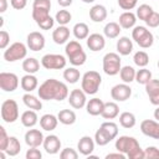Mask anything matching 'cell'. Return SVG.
<instances>
[{
  "instance_id": "6da1fadb",
  "label": "cell",
  "mask_w": 159,
  "mask_h": 159,
  "mask_svg": "<svg viewBox=\"0 0 159 159\" xmlns=\"http://www.w3.org/2000/svg\"><path fill=\"white\" fill-rule=\"evenodd\" d=\"M37 93L40 99L43 101H63L68 97V88L63 82L55 78H48L39 87Z\"/></svg>"
},
{
  "instance_id": "7a4b0ae2",
  "label": "cell",
  "mask_w": 159,
  "mask_h": 159,
  "mask_svg": "<svg viewBox=\"0 0 159 159\" xmlns=\"http://www.w3.org/2000/svg\"><path fill=\"white\" fill-rule=\"evenodd\" d=\"M116 149L127 154L129 159H144V150L140 148L138 140L129 135H122L116 140Z\"/></svg>"
},
{
  "instance_id": "3957f363",
  "label": "cell",
  "mask_w": 159,
  "mask_h": 159,
  "mask_svg": "<svg viewBox=\"0 0 159 159\" xmlns=\"http://www.w3.org/2000/svg\"><path fill=\"white\" fill-rule=\"evenodd\" d=\"M118 134V125L114 122H103L94 133V142L98 145H107L111 140H113Z\"/></svg>"
},
{
  "instance_id": "277c9868",
  "label": "cell",
  "mask_w": 159,
  "mask_h": 159,
  "mask_svg": "<svg viewBox=\"0 0 159 159\" xmlns=\"http://www.w3.org/2000/svg\"><path fill=\"white\" fill-rule=\"evenodd\" d=\"M65 52L70 60V63H72L73 66H82L87 60V55L83 51V47L81 46L80 42H77L75 40L70 41L66 45Z\"/></svg>"
},
{
  "instance_id": "5b68a950",
  "label": "cell",
  "mask_w": 159,
  "mask_h": 159,
  "mask_svg": "<svg viewBox=\"0 0 159 159\" xmlns=\"http://www.w3.org/2000/svg\"><path fill=\"white\" fill-rule=\"evenodd\" d=\"M102 83V77L97 71H87L82 76L81 87L86 94H94L98 92Z\"/></svg>"
},
{
  "instance_id": "8992f818",
  "label": "cell",
  "mask_w": 159,
  "mask_h": 159,
  "mask_svg": "<svg viewBox=\"0 0 159 159\" xmlns=\"http://www.w3.org/2000/svg\"><path fill=\"white\" fill-rule=\"evenodd\" d=\"M120 66V57L116 52H108L103 57V71L108 76H116L119 73Z\"/></svg>"
},
{
  "instance_id": "52a82bcc",
  "label": "cell",
  "mask_w": 159,
  "mask_h": 159,
  "mask_svg": "<svg viewBox=\"0 0 159 159\" xmlns=\"http://www.w3.org/2000/svg\"><path fill=\"white\" fill-rule=\"evenodd\" d=\"M27 48L22 42H14L4 52V60L7 62H15L26 57Z\"/></svg>"
},
{
  "instance_id": "ba28073f",
  "label": "cell",
  "mask_w": 159,
  "mask_h": 159,
  "mask_svg": "<svg viewBox=\"0 0 159 159\" xmlns=\"http://www.w3.org/2000/svg\"><path fill=\"white\" fill-rule=\"evenodd\" d=\"M1 118L6 123H14L19 118V106L14 99H6L1 104Z\"/></svg>"
},
{
  "instance_id": "9c48e42d",
  "label": "cell",
  "mask_w": 159,
  "mask_h": 159,
  "mask_svg": "<svg viewBox=\"0 0 159 159\" xmlns=\"http://www.w3.org/2000/svg\"><path fill=\"white\" fill-rule=\"evenodd\" d=\"M41 65L46 70H62L66 66V58L58 53H47L41 58Z\"/></svg>"
},
{
  "instance_id": "30bf717a",
  "label": "cell",
  "mask_w": 159,
  "mask_h": 159,
  "mask_svg": "<svg viewBox=\"0 0 159 159\" xmlns=\"http://www.w3.org/2000/svg\"><path fill=\"white\" fill-rule=\"evenodd\" d=\"M19 86V77L12 72L0 73V88L5 92H14Z\"/></svg>"
},
{
  "instance_id": "8fae6325",
  "label": "cell",
  "mask_w": 159,
  "mask_h": 159,
  "mask_svg": "<svg viewBox=\"0 0 159 159\" xmlns=\"http://www.w3.org/2000/svg\"><path fill=\"white\" fill-rule=\"evenodd\" d=\"M132 94V88L127 84V83H119L112 87L111 89V96L114 101L118 102H124L127 99H129Z\"/></svg>"
},
{
  "instance_id": "7c38bea8",
  "label": "cell",
  "mask_w": 159,
  "mask_h": 159,
  "mask_svg": "<svg viewBox=\"0 0 159 159\" xmlns=\"http://www.w3.org/2000/svg\"><path fill=\"white\" fill-rule=\"evenodd\" d=\"M27 47L31 51H41L45 47V36L39 31H32L27 35Z\"/></svg>"
},
{
  "instance_id": "4fadbf2b",
  "label": "cell",
  "mask_w": 159,
  "mask_h": 159,
  "mask_svg": "<svg viewBox=\"0 0 159 159\" xmlns=\"http://www.w3.org/2000/svg\"><path fill=\"white\" fill-rule=\"evenodd\" d=\"M86 93L83 89H80V88H76V89H72L70 92V96H68V103L71 107L76 108V109H80L82 107L86 106Z\"/></svg>"
},
{
  "instance_id": "5bb4252c",
  "label": "cell",
  "mask_w": 159,
  "mask_h": 159,
  "mask_svg": "<svg viewBox=\"0 0 159 159\" xmlns=\"http://www.w3.org/2000/svg\"><path fill=\"white\" fill-rule=\"evenodd\" d=\"M140 130L144 135L159 139V123L152 119H144L140 123Z\"/></svg>"
},
{
  "instance_id": "9a60e30c",
  "label": "cell",
  "mask_w": 159,
  "mask_h": 159,
  "mask_svg": "<svg viewBox=\"0 0 159 159\" xmlns=\"http://www.w3.org/2000/svg\"><path fill=\"white\" fill-rule=\"evenodd\" d=\"M43 134L39 129H29L25 133V143L31 148V147H40L43 144Z\"/></svg>"
},
{
  "instance_id": "2e32d148",
  "label": "cell",
  "mask_w": 159,
  "mask_h": 159,
  "mask_svg": "<svg viewBox=\"0 0 159 159\" xmlns=\"http://www.w3.org/2000/svg\"><path fill=\"white\" fill-rule=\"evenodd\" d=\"M145 92L154 106H159V80H150L145 84Z\"/></svg>"
},
{
  "instance_id": "e0dca14e",
  "label": "cell",
  "mask_w": 159,
  "mask_h": 159,
  "mask_svg": "<svg viewBox=\"0 0 159 159\" xmlns=\"http://www.w3.org/2000/svg\"><path fill=\"white\" fill-rule=\"evenodd\" d=\"M43 149L48 154H56L61 149V140L57 135L51 134L43 139Z\"/></svg>"
},
{
  "instance_id": "ac0fdd59",
  "label": "cell",
  "mask_w": 159,
  "mask_h": 159,
  "mask_svg": "<svg viewBox=\"0 0 159 159\" xmlns=\"http://www.w3.org/2000/svg\"><path fill=\"white\" fill-rule=\"evenodd\" d=\"M87 46L91 51L97 52L104 48L106 46V40L101 34H91L87 37Z\"/></svg>"
},
{
  "instance_id": "d6986e66",
  "label": "cell",
  "mask_w": 159,
  "mask_h": 159,
  "mask_svg": "<svg viewBox=\"0 0 159 159\" xmlns=\"http://www.w3.org/2000/svg\"><path fill=\"white\" fill-rule=\"evenodd\" d=\"M77 149L82 155H91V153L94 149V140L91 137L84 135L80 139V142L77 144Z\"/></svg>"
},
{
  "instance_id": "ffe728a7",
  "label": "cell",
  "mask_w": 159,
  "mask_h": 159,
  "mask_svg": "<svg viewBox=\"0 0 159 159\" xmlns=\"http://www.w3.org/2000/svg\"><path fill=\"white\" fill-rule=\"evenodd\" d=\"M68 37H70V29L66 27V26H63V25H60L52 32V40L57 45H62V43L67 42Z\"/></svg>"
},
{
  "instance_id": "44dd1931",
  "label": "cell",
  "mask_w": 159,
  "mask_h": 159,
  "mask_svg": "<svg viewBox=\"0 0 159 159\" xmlns=\"http://www.w3.org/2000/svg\"><path fill=\"white\" fill-rule=\"evenodd\" d=\"M103 107H104V102L99 98H92L86 103L87 113L91 116H99L103 111Z\"/></svg>"
},
{
  "instance_id": "7402d4cb",
  "label": "cell",
  "mask_w": 159,
  "mask_h": 159,
  "mask_svg": "<svg viewBox=\"0 0 159 159\" xmlns=\"http://www.w3.org/2000/svg\"><path fill=\"white\" fill-rule=\"evenodd\" d=\"M89 17L94 22H102L107 17V9L103 5H94L89 10Z\"/></svg>"
},
{
  "instance_id": "603a6c76",
  "label": "cell",
  "mask_w": 159,
  "mask_h": 159,
  "mask_svg": "<svg viewBox=\"0 0 159 159\" xmlns=\"http://www.w3.org/2000/svg\"><path fill=\"white\" fill-rule=\"evenodd\" d=\"M119 114V107L116 102H106L101 116L104 119H114Z\"/></svg>"
},
{
  "instance_id": "cb8c5ba5",
  "label": "cell",
  "mask_w": 159,
  "mask_h": 159,
  "mask_svg": "<svg viewBox=\"0 0 159 159\" xmlns=\"http://www.w3.org/2000/svg\"><path fill=\"white\" fill-rule=\"evenodd\" d=\"M57 123H58V118L55 117L53 114H43L40 118V125H41V128L43 130H47V132L56 129Z\"/></svg>"
},
{
  "instance_id": "d4e9b609",
  "label": "cell",
  "mask_w": 159,
  "mask_h": 159,
  "mask_svg": "<svg viewBox=\"0 0 159 159\" xmlns=\"http://www.w3.org/2000/svg\"><path fill=\"white\" fill-rule=\"evenodd\" d=\"M117 51L119 52V55L127 56L133 51V42L132 40H129V37L123 36L117 41Z\"/></svg>"
},
{
  "instance_id": "484cf974",
  "label": "cell",
  "mask_w": 159,
  "mask_h": 159,
  "mask_svg": "<svg viewBox=\"0 0 159 159\" xmlns=\"http://www.w3.org/2000/svg\"><path fill=\"white\" fill-rule=\"evenodd\" d=\"M20 84H21V88H22L25 92H32L34 89H36V87H37V84H39V81H37V78H36L34 75L27 73V75H25V76L21 78Z\"/></svg>"
},
{
  "instance_id": "4316f807",
  "label": "cell",
  "mask_w": 159,
  "mask_h": 159,
  "mask_svg": "<svg viewBox=\"0 0 159 159\" xmlns=\"http://www.w3.org/2000/svg\"><path fill=\"white\" fill-rule=\"evenodd\" d=\"M37 114L34 109H29V111H25L22 114H21V123L24 127H27V128H31L34 127L36 123H37Z\"/></svg>"
},
{
  "instance_id": "83f0119b",
  "label": "cell",
  "mask_w": 159,
  "mask_h": 159,
  "mask_svg": "<svg viewBox=\"0 0 159 159\" xmlns=\"http://www.w3.org/2000/svg\"><path fill=\"white\" fill-rule=\"evenodd\" d=\"M137 16L132 11H125L119 16V25L123 29H130L135 25Z\"/></svg>"
},
{
  "instance_id": "f1b7e54d",
  "label": "cell",
  "mask_w": 159,
  "mask_h": 159,
  "mask_svg": "<svg viewBox=\"0 0 159 159\" xmlns=\"http://www.w3.org/2000/svg\"><path fill=\"white\" fill-rule=\"evenodd\" d=\"M57 118H58L60 123H62L65 125H71L76 122V113L71 109H62L58 112Z\"/></svg>"
},
{
  "instance_id": "f546056e",
  "label": "cell",
  "mask_w": 159,
  "mask_h": 159,
  "mask_svg": "<svg viewBox=\"0 0 159 159\" xmlns=\"http://www.w3.org/2000/svg\"><path fill=\"white\" fill-rule=\"evenodd\" d=\"M22 101H24V104H25L27 108H30V109L40 111V109L42 108L41 101H40L37 97H35V96H32V94H30V93L24 94V96H22Z\"/></svg>"
},
{
  "instance_id": "4dcf8cb0",
  "label": "cell",
  "mask_w": 159,
  "mask_h": 159,
  "mask_svg": "<svg viewBox=\"0 0 159 159\" xmlns=\"http://www.w3.org/2000/svg\"><path fill=\"white\" fill-rule=\"evenodd\" d=\"M73 35L77 40H84L89 36V29L84 22H77L73 26Z\"/></svg>"
},
{
  "instance_id": "1f68e13d",
  "label": "cell",
  "mask_w": 159,
  "mask_h": 159,
  "mask_svg": "<svg viewBox=\"0 0 159 159\" xmlns=\"http://www.w3.org/2000/svg\"><path fill=\"white\" fill-rule=\"evenodd\" d=\"M50 17V10L41 9V7H32V19L37 25L42 24Z\"/></svg>"
},
{
  "instance_id": "d6a6232c",
  "label": "cell",
  "mask_w": 159,
  "mask_h": 159,
  "mask_svg": "<svg viewBox=\"0 0 159 159\" xmlns=\"http://www.w3.org/2000/svg\"><path fill=\"white\" fill-rule=\"evenodd\" d=\"M22 70L26 72V73H36L39 70H40V62L34 58V57H30V58H26L22 62Z\"/></svg>"
},
{
  "instance_id": "836d02e7",
  "label": "cell",
  "mask_w": 159,
  "mask_h": 159,
  "mask_svg": "<svg viewBox=\"0 0 159 159\" xmlns=\"http://www.w3.org/2000/svg\"><path fill=\"white\" fill-rule=\"evenodd\" d=\"M135 70L132 67V66H124L120 68L119 71V76H120V80L124 82V83H130L135 80Z\"/></svg>"
},
{
  "instance_id": "e575fe53",
  "label": "cell",
  "mask_w": 159,
  "mask_h": 159,
  "mask_svg": "<svg viewBox=\"0 0 159 159\" xmlns=\"http://www.w3.org/2000/svg\"><path fill=\"white\" fill-rule=\"evenodd\" d=\"M119 124L123 128H133L135 125V116L130 112H123L119 116Z\"/></svg>"
},
{
  "instance_id": "d590c367",
  "label": "cell",
  "mask_w": 159,
  "mask_h": 159,
  "mask_svg": "<svg viewBox=\"0 0 159 159\" xmlns=\"http://www.w3.org/2000/svg\"><path fill=\"white\" fill-rule=\"evenodd\" d=\"M20 150H21V144H20L19 139L16 137H10V140H9V144H7L5 153L10 157H15L20 153Z\"/></svg>"
},
{
  "instance_id": "8d00e7d4",
  "label": "cell",
  "mask_w": 159,
  "mask_h": 159,
  "mask_svg": "<svg viewBox=\"0 0 159 159\" xmlns=\"http://www.w3.org/2000/svg\"><path fill=\"white\" fill-rule=\"evenodd\" d=\"M103 32H104V35L108 39H116L119 35V32H120V25L117 24V22H113V21L112 22H108L104 26Z\"/></svg>"
},
{
  "instance_id": "74e56055",
  "label": "cell",
  "mask_w": 159,
  "mask_h": 159,
  "mask_svg": "<svg viewBox=\"0 0 159 159\" xmlns=\"http://www.w3.org/2000/svg\"><path fill=\"white\" fill-rule=\"evenodd\" d=\"M80 77H81L80 71L77 68H75V67H70V68H66L63 71V78L68 83H76V82H78Z\"/></svg>"
},
{
  "instance_id": "f35d334b",
  "label": "cell",
  "mask_w": 159,
  "mask_h": 159,
  "mask_svg": "<svg viewBox=\"0 0 159 159\" xmlns=\"http://www.w3.org/2000/svg\"><path fill=\"white\" fill-rule=\"evenodd\" d=\"M142 48H149L152 45H153V42H154V36H153V34L148 30L145 34H143L142 36H140V39L139 40H137L135 41Z\"/></svg>"
},
{
  "instance_id": "ab89813d",
  "label": "cell",
  "mask_w": 159,
  "mask_h": 159,
  "mask_svg": "<svg viewBox=\"0 0 159 159\" xmlns=\"http://www.w3.org/2000/svg\"><path fill=\"white\" fill-rule=\"evenodd\" d=\"M152 80V72L147 68H142L139 71H137L135 73V81L139 83V84H147L149 81Z\"/></svg>"
},
{
  "instance_id": "60d3db41",
  "label": "cell",
  "mask_w": 159,
  "mask_h": 159,
  "mask_svg": "<svg viewBox=\"0 0 159 159\" xmlns=\"http://www.w3.org/2000/svg\"><path fill=\"white\" fill-rule=\"evenodd\" d=\"M133 61H134V63H135L137 66H139V67H145V66L148 65V62H149V56H148V53L144 52V51H138V52L134 53Z\"/></svg>"
},
{
  "instance_id": "b9f144b4",
  "label": "cell",
  "mask_w": 159,
  "mask_h": 159,
  "mask_svg": "<svg viewBox=\"0 0 159 159\" xmlns=\"http://www.w3.org/2000/svg\"><path fill=\"white\" fill-rule=\"evenodd\" d=\"M71 19H72V15L67 10H60V11L56 12V16H55V20L60 25H63V26H66L71 21Z\"/></svg>"
},
{
  "instance_id": "7bdbcfd3",
  "label": "cell",
  "mask_w": 159,
  "mask_h": 159,
  "mask_svg": "<svg viewBox=\"0 0 159 159\" xmlns=\"http://www.w3.org/2000/svg\"><path fill=\"white\" fill-rule=\"evenodd\" d=\"M152 12H153L152 6H149V5H147V4H143V5H140V6L138 7V10H137V17H138L139 20L145 21V20L149 17V15H150Z\"/></svg>"
},
{
  "instance_id": "ee69618b",
  "label": "cell",
  "mask_w": 159,
  "mask_h": 159,
  "mask_svg": "<svg viewBox=\"0 0 159 159\" xmlns=\"http://www.w3.org/2000/svg\"><path fill=\"white\" fill-rule=\"evenodd\" d=\"M9 140H10V137L6 134V130L5 128L1 125L0 127V150H6L7 148V144H9Z\"/></svg>"
},
{
  "instance_id": "f6af8a7d",
  "label": "cell",
  "mask_w": 159,
  "mask_h": 159,
  "mask_svg": "<svg viewBox=\"0 0 159 159\" xmlns=\"http://www.w3.org/2000/svg\"><path fill=\"white\" fill-rule=\"evenodd\" d=\"M60 158L61 159H77L78 158V153L72 148H65L60 153Z\"/></svg>"
},
{
  "instance_id": "bcb514c9",
  "label": "cell",
  "mask_w": 159,
  "mask_h": 159,
  "mask_svg": "<svg viewBox=\"0 0 159 159\" xmlns=\"http://www.w3.org/2000/svg\"><path fill=\"white\" fill-rule=\"evenodd\" d=\"M144 159H159V149L157 147H148L144 149Z\"/></svg>"
},
{
  "instance_id": "7dc6e473",
  "label": "cell",
  "mask_w": 159,
  "mask_h": 159,
  "mask_svg": "<svg viewBox=\"0 0 159 159\" xmlns=\"http://www.w3.org/2000/svg\"><path fill=\"white\" fill-rule=\"evenodd\" d=\"M145 24H147L149 27H158V26H159V14L155 12V11H153V12L149 15V17L145 20Z\"/></svg>"
},
{
  "instance_id": "c3c4849f",
  "label": "cell",
  "mask_w": 159,
  "mask_h": 159,
  "mask_svg": "<svg viewBox=\"0 0 159 159\" xmlns=\"http://www.w3.org/2000/svg\"><path fill=\"white\" fill-rule=\"evenodd\" d=\"M9 42H10V35H9V32L5 31V30H1L0 31V48L1 50H5L7 47V45H9Z\"/></svg>"
},
{
  "instance_id": "681fc988",
  "label": "cell",
  "mask_w": 159,
  "mask_h": 159,
  "mask_svg": "<svg viewBox=\"0 0 159 159\" xmlns=\"http://www.w3.org/2000/svg\"><path fill=\"white\" fill-rule=\"evenodd\" d=\"M137 2H138V0H118V5L123 10H132V9H134Z\"/></svg>"
},
{
  "instance_id": "f907efd6",
  "label": "cell",
  "mask_w": 159,
  "mask_h": 159,
  "mask_svg": "<svg viewBox=\"0 0 159 159\" xmlns=\"http://www.w3.org/2000/svg\"><path fill=\"white\" fill-rule=\"evenodd\" d=\"M41 158H42V153L36 147H31V149L26 152V159H41Z\"/></svg>"
},
{
  "instance_id": "816d5d0a",
  "label": "cell",
  "mask_w": 159,
  "mask_h": 159,
  "mask_svg": "<svg viewBox=\"0 0 159 159\" xmlns=\"http://www.w3.org/2000/svg\"><path fill=\"white\" fill-rule=\"evenodd\" d=\"M147 31H148V30H147V27H144V26H135L134 30L132 31V37H133V40H134V41L139 40L140 36H142L143 34H145Z\"/></svg>"
},
{
  "instance_id": "f5cc1de1",
  "label": "cell",
  "mask_w": 159,
  "mask_h": 159,
  "mask_svg": "<svg viewBox=\"0 0 159 159\" xmlns=\"http://www.w3.org/2000/svg\"><path fill=\"white\" fill-rule=\"evenodd\" d=\"M32 7H41V9H51V1L50 0H34Z\"/></svg>"
},
{
  "instance_id": "db71d44e",
  "label": "cell",
  "mask_w": 159,
  "mask_h": 159,
  "mask_svg": "<svg viewBox=\"0 0 159 159\" xmlns=\"http://www.w3.org/2000/svg\"><path fill=\"white\" fill-rule=\"evenodd\" d=\"M10 2H11V6H12L14 9L21 10V9H24V7L26 6L27 0H10Z\"/></svg>"
},
{
  "instance_id": "11a10c76",
  "label": "cell",
  "mask_w": 159,
  "mask_h": 159,
  "mask_svg": "<svg viewBox=\"0 0 159 159\" xmlns=\"http://www.w3.org/2000/svg\"><path fill=\"white\" fill-rule=\"evenodd\" d=\"M109 158H119V159H124V154L118 152V153H109L106 155V159H109Z\"/></svg>"
},
{
  "instance_id": "9f6ffc18",
  "label": "cell",
  "mask_w": 159,
  "mask_h": 159,
  "mask_svg": "<svg viewBox=\"0 0 159 159\" xmlns=\"http://www.w3.org/2000/svg\"><path fill=\"white\" fill-rule=\"evenodd\" d=\"M72 1H73V0H57L58 5L62 6V7H67V6H70V5L72 4Z\"/></svg>"
},
{
  "instance_id": "6f0895ef",
  "label": "cell",
  "mask_w": 159,
  "mask_h": 159,
  "mask_svg": "<svg viewBox=\"0 0 159 159\" xmlns=\"http://www.w3.org/2000/svg\"><path fill=\"white\" fill-rule=\"evenodd\" d=\"M7 9V1L6 0H0V12H5Z\"/></svg>"
},
{
  "instance_id": "680465c9",
  "label": "cell",
  "mask_w": 159,
  "mask_h": 159,
  "mask_svg": "<svg viewBox=\"0 0 159 159\" xmlns=\"http://www.w3.org/2000/svg\"><path fill=\"white\" fill-rule=\"evenodd\" d=\"M154 118H155L157 120H159V107L154 111Z\"/></svg>"
},
{
  "instance_id": "91938a15",
  "label": "cell",
  "mask_w": 159,
  "mask_h": 159,
  "mask_svg": "<svg viewBox=\"0 0 159 159\" xmlns=\"http://www.w3.org/2000/svg\"><path fill=\"white\" fill-rule=\"evenodd\" d=\"M83 2H86V4H91V2H93L94 0H82Z\"/></svg>"
},
{
  "instance_id": "94428289",
  "label": "cell",
  "mask_w": 159,
  "mask_h": 159,
  "mask_svg": "<svg viewBox=\"0 0 159 159\" xmlns=\"http://www.w3.org/2000/svg\"><path fill=\"white\" fill-rule=\"evenodd\" d=\"M158 67H159V61H158Z\"/></svg>"
}]
</instances>
